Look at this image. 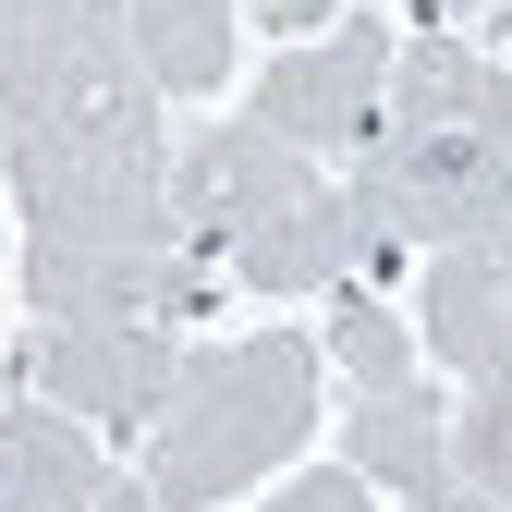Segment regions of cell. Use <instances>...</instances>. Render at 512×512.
<instances>
[{
	"label": "cell",
	"instance_id": "6da1fadb",
	"mask_svg": "<svg viewBox=\"0 0 512 512\" xmlns=\"http://www.w3.org/2000/svg\"><path fill=\"white\" fill-rule=\"evenodd\" d=\"M0 183L25 244H183L159 86L122 0H0Z\"/></svg>",
	"mask_w": 512,
	"mask_h": 512
},
{
	"label": "cell",
	"instance_id": "7a4b0ae2",
	"mask_svg": "<svg viewBox=\"0 0 512 512\" xmlns=\"http://www.w3.org/2000/svg\"><path fill=\"white\" fill-rule=\"evenodd\" d=\"M378 196H391V220H403V244H464V232H488V220H512V74L488 49H464V37H403V61H391V110H378V135H366V159H354Z\"/></svg>",
	"mask_w": 512,
	"mask_h": 512
},
{
	"label": "cell",
	"instance_id": "3957f363",
	"mask_svg": "<svg viewBox=\"0 0 512 512\" xmlns=\"http://www.w3.org/2000/svg\"><path fill=\"white\" fill-rule=\"evenodd\" d=\"M171 220L183 244L232 269L244 293H342L354 244H342V183L305 147L256 135V122H208L171 147Z\"/></svg>",
	"mask_w": 512,
	"mask_h": 512
},
{
	"label": "cell",
	"instance_id": "277c9868",
	"mask_svg": "<svg viewBox=\"0 0 512 512\" xmlns=\"http://www.w3.org/2000/svg\"><path fill=\"white\" fill-rule=\"evenodd\" d=\"M305 427H317V342L305 330H256V342H220V354H183L171 403L147 427V488H159V512H220L232 488L293 464Z\"/></svg>",
	"mask_w": 512,
	"mask_h": 512
},
{
	"label": "cell",
	"instance_id": "5b68a950",
	"mask_svg": "<svg viewBox=\"0 0 512 512\" xmlns=\"http://www.w3.org/2000/svg\"><path fill=\"white\" fill-rule=\"evenodd\" d=\"M391 61H403L391 25H378V13H342L330 37H305V49H281L269 74H256L244 122L281 135V147H305L317 171H330V159H366L378 110H391Z\"/></svg>",
	"mask_w": 512,
	"mask_h": 512
},
{
	"label": "cell",
	"instance_id": "8992f818",
	"mask_svg": "<svg viewBox=\"0 0 512 512\" xmlns=\"http://www.w3.org/2000/svg\"><path fill=\"white\" fill-rule=\"evenodd\" d=\"M220 269L196 244H25L37 330H183L208 317Z\"/></svg>",
	"mask_w": 512,
	"mask_h": 512
},
{
	"label": "cell",
	"instance_id": "52a82bcc",
	"mask_svg": "<svg viewBox=\"0 0 512 512\" xmlns=\"http://www.w3.org/2000/svg\"><path fill=\"white\" fill-rule=\"evenodd\" d=\"M415 330L439 366H464V391H500L512 403V220L439 244L415 269Z\"/></svg>",
	"mask_w": 512,
	"mask_h": 512
},
{
	"label": "cell",
	"instance_id": "ba28073f",
	"mask_svg": "<svg viewBox=\"0 0 512 512\" xmlns=\"http://www.w3.org/2000/svg\"><path fill=\"white\" fill-rule=\"evenodd\" d=\"M25 391L37 403H61V415H86V427H159V403H171V378H183V354H171V330H37L25 354Z\"/></svg>",
	"mask_w": 512,
	"mask_h": 512
},
{
	"label": "cell",
	"instance_id": "9c48e42d",
	"mask_svg": "<svg viewBox=\"0 0 512 512\" xmlns=\"http://www.w3.org/2000/svg\"><path fill=\"white\" fill-rule=\"evenodd\" d=\"M342 464L366 488H391V500H439V488H452V403H439L427 378H403V391H354Z\"/></svg>",
	"mask_w": 512,
	"mask_h": 512
},
{
	"label": "cell",
	"instance_id": "30bf717a",
	"mask_svg": "<svg viewBox=\"0 0 512 512\" xmlns=\"http://www.w3.org/2000/svg\"><path fill=\"white\" fill-rule=\"evenodd\" d=\"M110 500V464L86 415L61 403H0V512H98Z\"/></svg>",
	"mask_w": 512,
	"mask_h": 512
},
{
	"label": "cell",
	"instance_id": "8fae6325",
	"mask_svg": "<svg viewBox=\"0 0 512 512\" xmlns=\"http://www.w3.org/2000/svg\"><path fill=\"white\" fill-rule=\"evenodd\" d=\"M159 98H220L232 86V0H122Z\"/></svg>",
	"mask_w": 512,
	"mask_h": 512
},
{
	"label": "cell",
	"instance_id": "7c38bea8",
	"mask_svg": "<svg viewBox=\"0 0 512 512\" xmlns=\"http://www.w3.org/2000/svg\"><path fill=\"white\" fill-rule=\"evenodd\" d=\"M330 342L354 366V391H403V378H427L415 366V317L391 293H330Z\"/></svg>",
	"mask_w": 512,
	"mask_h": 512
},
{
	"label": "cell",
	"instance_id": "4fadbf2b",
	"mask_svg": "<svg viewBox=\"0 0 512 512\" xmlns=\"http://www.w3.org/2000/svg\"><path fill=\"white\" fill-rule=\"evenodd\" d=\"M452 488L512 512V403H500V391H464V403H452Z\"/></svg>",
	"mask_w": 512,
	"mask_h": 512
},
{
	"label": "cell",
	"instance_id": "5bb4252c",
	"mask_svg": "<svg viewBox=\"0 0 512 512\" xmlns=\"http://www.w3.org/2000/svg\"><path fill=\"white\" fill-rule=\"evenodd\" d=\"M269 512H378V488H366L354 464H305V476H293Z\"/></svg>",
	"mask_w": 512,
	"mask_h": 512
},
{
	"label": "cell",
	"instance_id": "9a60e30c",
	"mask_svg": "<svg viewBox=\"0 0 512 512\" xmlns=\"http://www.w3.org/2000/svg\"><path fill=\"white\" fill-rule=\"evenodd\" d=\"M354 0H256V25H281V37H305V25H342Z\"/></svg>",
	"mask_w": 512,
	"mask_h": 512
},
{
	"label": "cell",
	"instance_id": "2e32d148",
	"mask_svg": "<svg viewBox=\"0 0 512 512\" xmlns=\"http://www.w3.org/2000/svg\"><path fill=\"white\" fill-rule=\"evenodd\" d=\"M98 512H159V488H147V476H110V500H98Z\"/></svg>",
	"mask_w": 512,
	"mask_h": 512
},
{
	"label": "cell",
	"instance_id": "e0dca14e",
	"mask_svg": "<svg viewBox=\"0 0 512 512\" xmlns=\"http://www.w3.org/2000/svg\"><path fill=\"white\" fill-rule=\"evenodd\" d=\"M464 13H476V0H415V25H439V37H452Z\"/></svg>",
	"mask_w": 512,
	"mask_h": 512
},
{
	"label": "cell",
	"instance_id": "ac0fdd59",
	"mask_svg": "<svg viewBox=\"0 0 512 512\" xmlns=\"http://www.w3.org/2000/svg\"><path fill=\"white\" fill-rule=\"evenodd\" d=\"M403 512H500V500H464V488H439V500H403Z\"/></svg>",
	"mask_w": 512,
	"mask_h": 512
}]
</instances>
